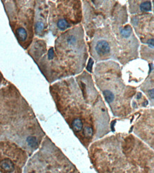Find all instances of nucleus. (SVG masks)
Segmentation results:
<instances>
[{"instance_id":"5","label":"nucleus","mask_w":154,"mask_h":173,"mask_svg":"<svg viewBox=\"0 0 154 173\" xmlns=\"http://www.w3.org/2000/svg\"><path fill=\"white\" fill-rule=\"evenodd\" d=\"M72 127H73V130L76 132H78V131H80L82 129H83V121L80 119L79 118H76L74 119L72 122Z\"/></svg>"},{"instance_id":"1","label":"nucleus","mask_w":154,"mask_h":173,"mask_svg":"<svg viewBox=\"0 0 154 173\" xmlns=\"http://www.w3.org/2000/svg\"><path fill=\"white\" fill-rule=\"evenodd\" d=\"M33 2H6L4 4L10 25L19 44L26 49L33 39Z\"/></svg>"},{"instance_id":"4","label":"nucleus","mask_w":154,"mask_h":173,"mask_svg":"<svg viewBox=\"0 0 154 173\" xmlns=\"http://www.w3.org/2000/svg\"><path fill=\"white\" fill-rule=\"evenodd\" d=\"M56 27L58 29L61 30V31H63V30H65L67 29H68L69 27H70V24H69V22L68 21V20H66L65 19H58L57 21H56Z\"/></svg>"},{"instance_id":"9","label":"nucleus","mask_w":154,"mask_h":173,"mask_svg":"<svg viewBox=\"0 0 154 173\" xmlns=\"http://www.w3.org/2000/svg\"><path fill=\"white\" fill-rule=\"evenodd\" d=\"M2 80H3V77H2L1 73H0V84H1V82H2Z\"/></svg>"},{"instance_id":"7","label":"nucleus","mask_w":154,"mask_h":173,"mask_svg":"<svg viewBox=\"0 0 154 173\" xmlns=\"http://www.w3.org/2000/svg\"><path fill=\"white\" fill-rule=\"evenodd\" d=\"M104 98L107 102L111 104L114 100V95L113 94L111 91L106 90L104 91Z\"/></svg>"},{"instance_id":"6","label":"nucleus","mask_w":154,"mask_h":173,"mask_svg":"<svg viewBox=\"0 0 154 173\" xmlns=\"http://www.w3.org/2000/svg\"><path fill=\"white\" fill-rule=\"evenodd\" d=\"M26 143L28 144V146L31 147H32V148H36V147L38 146V144L36 137L33 136H30L29 137H27Z\"/></svg>"},{"instance_id":"8","label":"nucleus","mask_w":154,"mask_h":173,"mask_svg":"<svg viewBox=\"0 0 154 173\" xmlns=\"http://www.w3.org/2000/svg\"><path fill=\"white\" fill-rule=\"evenodd\" d=\"M84 135L86 137H91L93 134V130L89 126H86L83 129Z\"/></svg>"},{"instance_id":"3","label":"nucleus","mask_w":154,"mask_h":173,"mask_svg":"<svg viewBox=\"0 0 154 173\" xmlns=\"http://www.w3.org/2000/svg\"><path fill=\"white\" fill-rule=\"evenodd\" d=\"M0 167L7 172H12L14 170V165L11 160L4 159L0 162Z\"/></svg>"},{"instance_id":"2","label":"nucleus","mask_w":154,"mask_h":173,"mask_svg":"<svg viewBox=\"0 0 154 173\" xmlns=\"http://www.w3.org/2000/svg\"><path fill=\"white\" fill-rule=\"evenodd\" d=\"M94 51L99 57H104L108 55L111 52V46L109 43L104 39H100L94 45Z\"/></svg>"}]
</instances>
